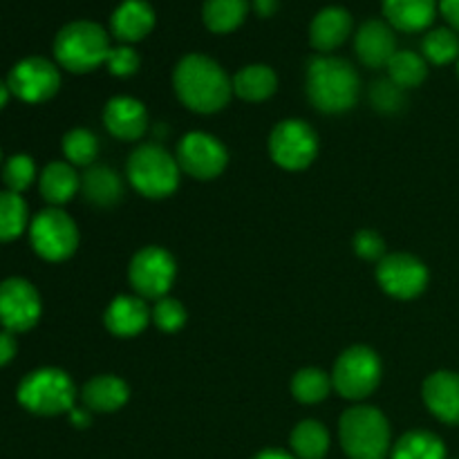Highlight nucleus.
<instances>
[{"instance_id": "obj_1", "label": "nucleus", "mask_w": 459, "mask_h": 459, "mask_svg": "<svg viewBox=\"0 0 459 459\" xmlns=\"http://www.w3.org/2000/svg\"><path fill=\"white\" fill-rule=\"evenodd\" d=\"M173 85L184 106L202 115L222 110L233 90L227 72L204 54L184 56L173 72Z\"/></svg>"}, {"instance_id": "obj_2", "label": "nucleus", "mask_w": 459, "mask_h": 459, "mask_svg": "<svg viewBox=\"0 0 459 459\" xmlns=\"http://www.w3.org/2000/svg\"><path fill=\"white\" fill-rule=\"evenodd\" d=\"M359 94V74L352 63L339 56H314L307 63V97L321 112H345Z\"/></svg>"}, {"instance_id": "obj_3", "label": "nucleus", "mask_w": 459, "mask_h": 459, "mask_svg": "<svg viewBox=\"0 0 459 459\" xmlns=\"http://www.w3.org/2000/svg\"><path fill=\"white\" fill-rule=\"evenodd\" d=\"M106 30L92 21H74L63 27L54 39V56L74 74L97 70L110 54Z\"/></svg>"}, {"instance_id": "obj_4", "label": "nucleus", "mask_w": 459, "mask_h": 459, "mask_svg": "<svg viewBox=\"0 0 459 459\" xmlns=\"http://www.w3.org/2000/svg\"><path fill=\"white\" fill-rule=\"evenodd\" d=\"M341 446L350 459H385L390 453V426L384 412L354 406L341 417Z\"/></svg>"}, {"instance_id": "obj_5", "label": "nucleus", "mask_w": 459, "mask_h": 459, "mask_svg": "<svg viewBox=\"0 0 459 459\" xmlns=\"http://www.w3.org/2000/svg\"><path fill=\"white\" fill-rule=\"evenodd\" d=\"M126 173H128L130 184L142 195L152 197V200L169 197L179 184L178 160L157 143H142L130 155Z\"/></svg>"}, {"instance_id": "obj_6", "label": "nucleus", "mask_w": 459, "mask_h": 459, "mask_svg": "<svg viewBox=\"0 0 459 459\" xmlns=\"http://www.w3.org/2000/svg\"><path fill=\"white\" fill-rule=\"evenodd\" d=\"M76 390L70 377L56 368L34 370L18 385V402L34 415H61L74 408Z\"/></svg>"}, {"instance_id": "obj_7", "label": "nucleus", "mask_w": 459, "mask_h": 459, "mask_svg": "<svg viewBox=\"0 0 459 459\" xmlns=\"http://www.w3.org/2000/svg\"><path fill=\"white\" fill-rule=\"evenodd\" d=\"M381 379V361L377 352L363 345H354V348L345 350L334 363L332 370V385L336 393L345 399H359L370 397L377 390Z\"/></svg>"}, {"instance_id": "obj_8", "label": "nucleus", "mask_w": 459, "mask_h": 459, "mask_svg": "<svg viewBox=\"0 0 459 459\" xmlns=\"http://www.w3.org/2000/svg\"><path fill=\"white\" fill-rule=\"evenodd\" d=\"M30 240L36 254L49 263L70 258L79 245V231L74 220L61 209H45L31 220Z\"/></svg>"}, {"instance_id": "obj_9", "label": "nucleus", "mask_w": 459, "mask_h": 459, "mask_svg": "<svg viewBox=\"0 0 459 459\" xmlns=\"http://www.w3.org/2000/svg\"><path fill=\"white\" fill-rule=\"evenodd\" d=\"M318 139L312 126L300 119L281 121L269 137V155L281 169L303 170L316 160Z\"/></svg>"}, {"instance_id": "obj_10", "label": "nucleus", "mask_w": 459, "mask_h": 459, "mask_svg": "<svg viewBox=\"0 0 459 459\" xmlns=\"http://www.w3.org/2000/svg\"><path fill=\"white\" fill-rule=\"evenodd\" d=\"M175 273H178V267H175L173 255L161 247H146L137 251L128 269L130 285L137 291L139 299L152 300H160L169 294Z\"/></svg>"}, {"instance_id": "obj_11", "label": "nucleus", "mask_w": 459, "mask_h": 459, "mask_svg": "<svg viewBox=\"0 0 459 459\" xmlns=\"http://www.w3.org/2000/svg\"><path fill=\"white\" fill-rule=\"evenodd\" d=\"M7 85L21 101L43 103L58 92L61 74L48 58L30 56L13 65V70L9 72Z\"/></svg>"}, {"instance_id": "obj_12", "label": "nucleus", "mask_w": 459, "mask_h": 459, "mask_svg": "<svg viewBox=\"0 0 459 459\" xmlns=\"http://www.w3.org/2000/svg\"><path fill=\"white\" fill-rule=\"evenodd\" d=\"M377 281L384 287L385 294L411 300L420 296L429 285V269L411 254H390L379 260Z\"/></svg>"}, {"instance_id": "obj_13", "label": "nucleus", "mask_w": 459, "mask_h": 459, "mask_svg": "<svg viewBox=\"0 0 459 459\" xmlns=\"http://www.w3.org/2000/svg\"><path fill=\"white\" fill-rule=\"evenodd\" d=\"M227 148L206 133H188L178 146V164L195 179H213L227 169Z\"/></svg>"}, {"instance_id": "obj_14", "label": "nucleus", "mask_w": 459, "mask_h": 459, "mask_svg": "<svg viewBox=\"0 0 459 459\" xmlns=\"http://www.w3.org/2000/svg\"><path fill=\"white\" fill-rule=\"evenodd\" d=\"M40 318V296L25 278L0 282V323L7 332H27Z\"/></svg>"}, {"instance_id": "obj_15", "label": "nucleus", "mask_w": 459, "mask_h": 459, "mask_svg": "<svg viewBox=\"0 0 459 459\" xmlns=\"http://www.w3.org/2000/svg\"><path fill=\"white\" fill-rule=\"evenodd\" d=\"M354 49L368 67H388L393 56L397 54V39L388 22L366 21L357 31Z\"/></svg>"}, {"instance_id": "obj_16", "label": "nucleus", "mask_w": 459, "mask_h": 459, "mask_svg": "<svg viewBox=\"0 0 459 459\" xmlns=\"http://www.w3.org/2000/svg\"><path fill=\"white\" fill-rule=\"evenodd\" d=\"M103 124L108 133L124 142H134L148 128V112L142 101L133 97H115L103 110Z\"/></svg>"}, {"instance_id": "obj_17", "label": "nucleus", "mask_w": 459, "mask_h": 459, "mask_svg": "<svg viewBox=\"0 0 459 459\" xmlns=\"http://www.w3.org/2000/svg\"><path fill=\"white\" fill-rule=\"evenodd\" d=\"M424 402L437 420L446 424H459V375L455 372H435L424 381Z\"/></svg>"}, {"instance_id": "obj_18", "label": "nucleus", "mask_w": 459, "mask_h": 459, "mask_svg": "<svg viewBox=\"0 0 459 459\" xmlns=\"http://www.w3.org/2000/svg\"><path fill=\"white\" fill-rule=\"evenodd\" d=\"M155 27V12L146 0H124L110 18V30L124 45L146 39Z\"/></svg>"}, {"instance_id": "obj_19", "label": "nucleus", "mask_w": 459, "mask_h": 459, "mask_svg": "<svg viewBox=\"0 0 459 459\" xmlns=\"http://www.w3.org/2000/svg\"><path fill=\"white\" fill-rule=\"evenodd\" d=\"M148 321H152L151 309L139 296H117L103 314V323L108 330L121 339L137 336L139 332L146 330Z\"/></svg>"}, {"instance_id": "obj_20", "label": "nucleus", "mask_w": 459, "mask_h": 459, "mask_svg": "<svg viewBox=\"0 0 459 459\" xmlns=\"http://www.w3.org/2000/svg\"><path fill=\"white\" fill-rule=\"evenodd\" d=\"M350 34H352V16L343 7H325L314 16L312 25H309L312 48L321 54L343 45Z\"/></svg>"}, {"instance_id": "obj_21", "label": "nucleus", "mask_w": 459, "mask_h": 459, "mask_svg": "<svg viewBox=\"0 0 459 459\" xmlns=\"http://www.w3.org/2000/svg\"><path fill=\"white\" fill-rule=\"evenodd\" d=\"M384 13L394 30L421 31L433 25L437 0H384Z\"/></svg>"}, {"instance_id": "obj_22", "label": "nucleus", "mask_w": 459, "mask_h": 459, "mask_svg": "<svg viewBox=\"0 0 459 459\" xmlns=\"http://www.w3.org/2000/svg\"><path fill=\"white\" fill-rule=\"evenodd\" d=\"M128 384L115 375H99L81 390V399L92 412H115L128 402Z\"/></svg>"}, {"instance_id": "obj_23", "label": "nucleus", "mask_w": 459, "mask_h": 459, "mask_svg": "<svg viewBox=\"0 0 459 459\" xmlns=\"http://www.w3.org/2000/svg\"><path fill=\"white\" fill-rule=\"evenodd\" d=\"M81 193L90 204L106 209V206L117 204L121 200L124 184H121L119 175L108 166H90L81 178Z\"/></svg>"}, {"instance_id": "obj_24", "label": "nucleus", "mask_w": 459, "mask_h": 459, "mask_svg": "<svg viewBox=\"0 0 459 459\" xmlns=\"http://www.w3.org/2000/svg\"><path fill=\"white\" fill-rule=\"evenodd\" d=\"M81 191V178L70 161H52L40 175V193L54 206L70 202Z\"/></svg>"}, {"instance_id": "obj_25", "label": "nucleus", "mask_w": 459, "mask_h": 459, "mask_svg": "<svg viewBox=\"0 0 459 459\" xmlns=\"http://www.w3.org/2000/svg\"><path fill=\"white\" fill-rule=\"evenodd\" d=\"M276 88V72L267 65H247L233 76V92L245 101H264Z\"/></svg>"}, {"instance_id": "obj_26", "label": "nucleus", "mask_w": 459, "mask_h": 459, "mask_svg": "<svg viewBox=\"0 0 459 459\" xmlns=\"http://www.w3.org/2000/svg\"><path fill=\"white\" fill-rule=\"evenodd\" d=\"M247 12H249V0H204L202 18L211 31L229 34L245 22Z\"/></svg>"}, {"instance_id": "obj_27", "label": "nucleus", "mask_w": 459, "mask_h": 459, "mask_svg": "<svg viewBox=\"0 0 459 459\" xmlns=\"http://www.w3.org/2000/svg\"><path fill=\"white\" fill-rule=\"evenodd\" d=\"M291 448L299 459H323L330 451V433L318 421H300L291 433Z\"/></svg>"}, {"instance_id": "obj_28", "label": "nucleus", "mask_w": 459, "mask_h": 459, "mask_svg": "<svg viewBox=\"0 0 459 459\" xmlns=\"http://www.w3.org/2000/svg\"><path fill=\"white\" fill-rule=\"evenodd\" d=\"M446 448L442 439L426 430L406 433L393 448V459H444Z\"/></svg>"}, {"instance_id": "obj_29", "label": "nucleus", "mask_w": 459, "mask_h": 459, "mask_svg": "<svg viewBox=\"0 0 459 459\" xmlns=\"http://www.w3.org/2000/svg\"><path fill=\"white\" fill-rule=\"evenodd\" d=\"M426 74H429L426 58L411 52V49H402V52L394 54L393 61L388 63V79L393 81V83H397L402 90L421 85L424 83Z\"/></svg>"}, {"instance_id": "obj_30", "label": "nucleus", "mask_w": 459, "mask_h": 459, "mask_svg": "<svg viewBox=\"0 0 459 459\" xmlns=\"http://www.w3.org/2000/svg\"><path fill=\"white\" fill-rule=\"evenodd\" d=\"M27 227V204L21 193H0V242L16 240Z\"/></svg>"}, {"instance_id": "obj_31", "label": "nucleus", "mask_w": 459, "mask_h": 459, "mask_svg": "<svg viewBox=\"0 0 459 459\" xmlns=\"http://www.w3.org/2000/svg\"><path fill=\"white\" fill-rule=\"evenodd\" d=\"M332 388H334L332 377L318 368H305V370L296 372L294 381H291V393L300 403L323 402Z\"/></svg>"}, {"instance_id": "obj_32", "label": "nucleus", "mask_w": 459, "mask_h": 459, "mask_svg": "<svg viewBox=\"0 0 459 459\" xmlns=\"http://www.w3.org/2000/svg\"><path fill=\"white\" fill-rule=\"evenodd\" d=\"M424 56L435 65H446V63L459 58V36L451 27H437V30L429 31L421 43Z\"/></svg>"}, {"instance_id": "obj_33", "label": "nucleus", "mask_w": 459, "mask_h": 459, "mask_svg": "<svg viewBox=\"0 0 459 459\" xmlns=\"http://www.w3.org/2000/svg\"><path fill=\"white\" fill-rule=\"evenodd\" d=\"M63 155L72 166H90L99 155V139L85 128L70 130L63 137Z\"/></svg>"}, {"instance_id": "obj_34", "label": "nucleus", "mask_w": 459, "mask_h": 459, "mask_svg": "<svg viewBox=\"0 0 459 459\" xmlns=\"http://www.w3.org/2000/svg\"><path fill=\"white\" fill-rule=\"evenodd\" d=\"M36 178V166L30 155H13L9 157L3 169V179L12 193H22L30 188Z\"/></svg>"}, {"instance_id": "obj_35", "label": "nucleus", "mask_w": 459, "mask_h": 459, "mask_svg": "<svg viewBox=\"0 0 459 459\" xmlns=\"http://www.w3.org/2000/svg\"><path fill=\"white\" fill-rule=\"evenodd\" d=\"M151 318L161 332H178L186 323V309H184V305L179 300L166 299L164 296V299H160L155 303Z\"/></svg>"}, {"instance_id": "obj_36", "label": "nucleus", "mask_w": 459, "mask_h": 459, "mask_svg": "<svg viewBox=\"0 0 459 459\" xmlns=\"http://www.w3.org/2000/svg\"><path fill=\"white\" fill-rule=\"evenodd\" d=\"M370 101L377 110L397 112L403 103V90L390 79H381L370 88Z\"/></svg>"}, {"instance_id": "obj_37", "label": "nucleus", "mask_w": 459, "mask_h": 459, "mask_svg": "<svg viewBox=\"0 0 459 459\" xmlns=\"http://www.w3.org/2000/svg\"><path fill=\"white\" fill-rule=\"evenodd\" d=\"M106 65L115 76H133L139 67L137 49L124 43L117 45V48H112L110 54H108Z\"/></svg>"}, {"instance_id": "obj_38", "label": "nucleus", "mask_w": 459, "mask_h": 459, "mask_svg": "<svg viewBox=\"0 0 459 459\" xmlns=\"http://www.w3.org/2000/svg\"><path fill=\"white\" fill-rule=\"evenodd\" d=\"M354 251L366 260H379L384 258L385 245L379 233L370 231V229H363V231H359L354 236Z\"/></svg>"}, {"instance_id": "obj_39", "label": "nucleus", "mask_w": 459, "mask_h": 459, "mask_svg": "<svg viewBox=\"0 0 459 459\" xmlns=\"http://www.w3.org/2000/svg\"><path fill=\"white\" fill-rule=\"evenodd\" d=\"M16 339H13V332H0V368L7 366L13 357H16Z\"/></svg>"}, {"instance_id": "obj_40", "label": "nucleus", "mask_w": 459, "mask_h": 459, "mask_svg": "<svg viewBox=\"0 0 459 459\" xmlns=\"http://www.w3.org/2000/svg\"><path fill=\"white\" fill-rule=\"evenodd\" d=\"M437 7L442 16L446 18L448 25H451V30L459 34V0H439Z\"/></svg>"}, {"instance_id": "obj_41", "label": "nucleus", "mask_w": 459, "mask_h": 459, "mask_svg": "<svg viewBox=\"0 0 459 459\" xmlns=\"http://www.w3.org/2000/svg\"><path fill=\"white\" fill-rule=\"evenodd\" d=\"M251 4H254L255 13H258V16H263V18L273 16V13H276V9H278V0H251Z\"/></svg>"}, {"instance_id": "obj_42", "label": "nucleus", "mask_w": 459, "mask_h": 459, "mask_svg": "<svg viewBox=\"0 0 459 459\" xmlns=\"http://www.w3.org/2000/svg\"><path fill=\"white\" fill-rule=\"evenodd\" d=\"M70 420H72V424L79 426V429H85V426L90 424L88 411H79V408H72V411H70Z\"/></svg>"}, {"instance_id": "obj_43", "label": "nucleus", "mask_w": 459, "mask_h": 459, "mask_svg": "<svg viewBox=\"0 0 459 459\" xmlns=\"http://www.w3.org/2000/svg\"><path fill=\"white\" fill-rule=\"evenodd\" d=\"M254 459H299V457L290 455V453H285V451H263V453H258Z\"/></svg>"}, {"instance_id": "obj_44", "label": "nucleus", "mask_w": 459, "mask_h": 459, "mask_svg": "<svg viewBox=\"0 0 459 459\" xmlns=\"http://www.w3.org/2000/svg\"><path fill=\"white\" fill-rule=\"evenodd\" d=\"M9 94H12V90H9V85H7V83H3V81H0V110H3V108L7 106Z\"/></svg>"}]
</instances>
